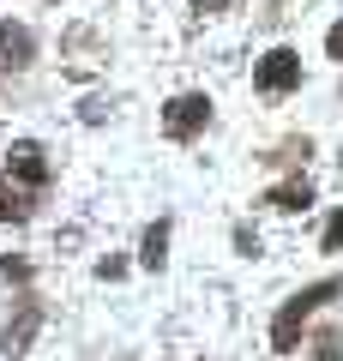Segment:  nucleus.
Wrapping results in <instances>:
<instances>
[{"mask_svg":"<svg viewBox=\"0 0 343 361\" xmlns=\"http://www.w3.org/2000/svg\"><path fill=\"white\" fill-rule=\"evenodd\" d=\"M42 187H49V157H42V145H13V163H6V175H0V223H25L30 211H37Z\"/></svg>","mask_w":343,"mask_h":361,"instance_id":"f257e3e1","label":"nucleus"},{"mask_svg":"<svg viewBox=\"0 0 343 361\" xmlns=\"http://www.w3.org/2000/svg\"><path fill=\"white\" fill-rule=\"evenodd\" d=\"M331 295H343V283H337V277H325V283H307L301 295H289V301L277 307V319H271V343H277V349H295V337H301L307 313H313L319 301H331Z\"/></svg>","mask_w":343,"mask_h":361,"instance_id":"f03ea898","label":"nucleus"},{"mask_svg":"<svg viewBox=\"0 0 343 361\" xmlns=\"http://www.w3.org/2000/svg\"><path fill=\"white\" fill-rule=\"evenodd\" d=\"M205 121H211V97H199V90L169 97V109H163V133L169 139H193V133H205Z\"/></svg>","mask_w":343,"mask_h":361,"instance_id":"7ed1b4c3","label":"nucleus"},{"mask_svg":"<svg viewBox=\"0 0 343 361\" xmlns=\"http://www.w3.org/2000/svg\"><path fill=\"white\" fill-rule=\"evenodd\" d=\"M253 85L265 90V97H283V90H295V85H301V54H295V49H271L265 61L253 66Z\"/></svg>","mask_w":343,"mask_h":361,"instance_id":"20e7f679","label":"nucleus"},{"mask_svg":"<svg viewBox=\"0 0 343 361\" xmlns=\"http://www.w3.org/2000/svg\"><path fill=\"white\" fill-rule=\"evenodd\" d=\"M30 54H37L30 30H25V25H13V18H0V85H6L13 73H25Z\"/></svg>","mask_w":343,"mask_h":361,"instance_id":"39448f33","label":"nucleus"},{"mask_svg":"<svg viewBox=\"0 0 343 361\" xmlns=\"http://www.w3.org/2000/svg\"><path fill=\"white\" fill-rule=\"evenodd\" d=\"M37 331H42V307H37V301H25L18 319L6 325V355H25V349L37 343Z\"/></svg>","mask_w":343,"mask_h":361,"instance_id":"423d86ee","label":"nucleus"},{"mask_svg":"<svg viewBox=\"0 0 343 361\" xmlns=\"http://www.w3.org/2000/svg\"><path fill=\"white\" fill-rule=\"evenodd\" d=\"M265 205L271 211H307V205H313V187H307V180H283V187L265 193Z\"/></svg>","mask_w":343,"mask_h":361,"instance_id":"0eeeda50","label":"nucleus"},{"mask_svg":"<svg viewBox=\"0 0 343 361\" xmlns=\"http://www.w3.org/2000/svg\"><path fill=\"white\" fill-rule=\"evenodd\" d=\"M139 259H145L151 271L169 259V223H151V229H145V247H139Z\"/></svg>","mask_w":343,"mask_h":361,"instance_id":"6e6552de","label":"nucleus"},{"mask_svg":"<svg viewBox=\"0 0 343 361\" xmlns=\"http://www.w3.org/2000/svg\"><path fill=\"white\" fill-rule=\"evenodd\" d=\"M325 253H343V211H331L325 223Z\"/></svg>","mask_w":343,"mask_h":361,"instance_id":"1a4fd4ad","label":"nucleus"},{"mask_svg":"<svg viewBox=\"0 0 343 361\" xmlns=\"http://www.w3.org/2000/svg\"><path fill=\"white\" fill-rule=\"evenodd\" d=\"M313 361H343V343H337V337H319V349H313Z\"/></svg>","mask_w":343,"mask_h":361,"instance_id":"9d476101","label":"nucleus"},{"mask_svg":"<svg viewBox=\"0 0 343 361\" xmlns=\"http://www.w3.org/2000/svg\"><path fill=\"white\" fill-rule=\"evenodd\" d=\"M0 277H6V283H25L30 265H25V259H0Z\"/></svg>","mask_w":343,"mask_h":361,"instance_id":"9b49d317","label":"nucleus"},{"mask_svg":"<svg viewBox=\"0 0 343 361\" xmlns=\"http://www.w3.org/2000/svg\"><path fill=\"white\" fill-rule=\"evenodd\" d=\"M325 49H331V61H343V25L325 30Z\"/></svg>","mask_w":343,"mask_h":361,"instance_id":"f8f14e48","label":"nucleus"},{"mask_svg":"<svg viewBox=\"0 0 343 361\" xmlns=\"http://www.w3.org/2000/svg\"><path fill=\"white\" fill-rule=\"evenodd\" d=\"M193 6H199V13H217V6H223V0H193Z\"/></svg>","mask_w":343,"mask_h":361,"instance_id":"ddd939ff","label":"nucleus"},{"mask_svg":"<svg viewBox=\"0 0 343 361\" xmlns=\"http://www.w3.org/2000/svg\"><path fill=\"white\" fill-rule=\"evenodd\" d=\"M121 361H133V355H121Z\"/></svg>","mask_w":343,"mask_h":361,"instance_id":"4468645a","label":"nucleus"}]
</instances>
